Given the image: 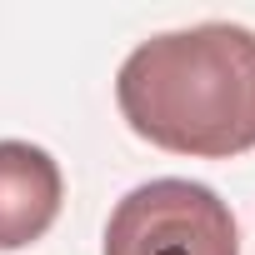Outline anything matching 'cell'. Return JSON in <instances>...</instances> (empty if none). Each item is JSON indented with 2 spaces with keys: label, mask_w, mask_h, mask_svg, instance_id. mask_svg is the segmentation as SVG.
<instances>
[{
  "label": "cell",
  "mask_w": 255,
  "mask_h": 255,
  "mask_svg": "<svg viewBox=\"0 0 255 255\" xmlns=\"http://www.w3.org/2000/svg\"><path fill=\"white\" fill-rule=\"evenodd\" d=\"M115 105L140 140L170 155L255 150V30L205 20L140 40L115 75Z\"/></svg>",
  "instance_id": "obj_1"
},
{
  "label": "cell",
  "mask_w": 255,
  "mask_h": 255,
  "mask_svg": "<svg viewBox=\"0 0 255 255\" xmlns=\"http://www.w3.org/2000/svg\"><path fill=\"white\" fill-rule=\"evenodd\" d=\"M105 255H240V230L210 185L160 175L115 200Z\"/></svg>",
  "instance_id": "obj_2"
},
{
  "label": "cell",
  "mask_w": 255,
  "mask_h": 255,
  "mask_svg": "<svg viewBox=\"0 0 255 255\" xmlns=\"http://www.w3.org/2000/svg\"><path fill=\"white\" fill-rule=\"evenodd\" d=\"M65 200V175L45 145L0 140V250L35 245Z\"/></svg>",
  "instance_id": "obj_3"
}]
</instances>
